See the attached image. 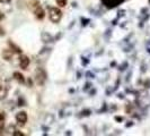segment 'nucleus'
I'll return each mask as SVG.
<instances>
[{"label": "nucleus", "mask_w": 150, "mask_h": 136, "mask_svg": "<svg viewBox=\"0 0 150 136\" xmlns=\"http://www.w3.org/2000/svg\"><path fill=\"white\" fill-rule=\"evenodd\" d=\"M35 5H34V14L36 16L37 19H43L44 18V10L42 8V6H40V3L37 1H34Z\"/></svg>", "instance_id": "nucleus-2"}, {"label": "nucleus", "mask_w": 150, "mask_h": 136, "mask_svg": "<svg viewBox=\"0 0 150 136\" xmlns=\"http://www.w3.org/2000/svg\"><path fill=\"white\" fill-rule=\"evenodd\" d=\"M16 120H17L18 125L24 126V125H25V123L27 121V113H26V112H24V111L18 112V113L16 115Z\"/></svg>", "instance_id": "nucleus-4"}, {"label": "nucleus", "mask_w": 150, "mask_h": 136, "mask_svg": "<svg viewBox=\"0 0 150 136\" xmlns=\"http://www.w3.org/2000/svg\"><path fill=\"white\" fill-rule=\"evenodd\" d=\"M7 97V89L0 84V100H3Z\"/></svg>", "instance_id": "nucleus-8"}, {"label": "nucleus", "mask_w": 150, "mask_h": 136, "mask_svg": "<svg viewBox=\"0 0 150 136\" xmlns=\"http://www.w3.org/2000/svg\"><path fill=\"white\" fill-rule=\"evenodd\" d=\"M14 135L15 136H23L24 134H23V133H20V132H15V133H14Z\"/></svg>", "instance_id": "nucleus-12"}, {"label": "nucleus", "mask_w": 150, "mask_h": 136, "mask_svg": "<svg viewBox=\"0 0 150 136\" xmlns=\"http://www.w3.org/2000/svg\"><path fill=\"white\" fill-rule=\"evenodd\" d=\"M2 18H3V15H2L1 13H0V19H2Z\"/></svg>", "instance_id": "nucleus-15"}, {"label": "nucleus", "mask_w": 150, "mask_h": 136, "mask_svg": "<svg viewBox=\"0 0 150 136\" xmlns=\"http://www.w3.org/2000/svg\"><path fill=\"white\" fill-rule=\"evenodd\" d=\"M57 3L60 6V7H64L67 5V0H57Z\"/></svg>", "instance_id": "nucleus-11"}, {"label": "nucleus", "mask_w": 150, "mask_h": 136, "mask_svg": "<svg viewBox=\"0 0 150 136\" xmlns=\"http://www.w3.org/2000/svg\"><path fill=\"white\" fill-rule=\"evenodd\" d=\"M49 17H50V21L53 22V23H59L62 17V13L59 8H49Z\"/></svg>", "instance_id": "nucleus-1"}, {"label": "nucleus", "mask_w": 150, "mask_h": 136, "mask_svg": "<svg viewBox=\"0 0 150 136\" xmlns=\"http://www.w3.org/2000/svg\"><path fill=\"white\" fill-rule=\"evenodd\" d=\"M14 78H15L18 83H24V82H25L24 76H23L20 73H18V71H15V73H14Z\"/></svg>", "instance_id": "nucleus-7"}, {"label": "nucleus", "mask_w": 150, "mask_h": 136, "mask_svg": "<svg viewBox=\"0 0 150 136\" xmlns=\"http://www.w3.org/2000/svg\"><path fill=\"white\" fill-rule=\"evenodd\" d=\"M11 51H9V50H5L3 52H2V57L6 59V60H10L11 59Z\"/></svg>", "instance_id": "nucleus-9"}, {"label": "nucleus", "mask_w": 150, "mask_h": 136, "mask_svg": "<svg viewBox=\"0 0 150 136\" xmlns=\"http://www.w3.org/2000/svg\"><path fill=\"white\" fill-rule=\"evenodd\" d=\"M10 0H0V2H2V3H8Z\"/></svg>", "instance_id": "nucleus-13"}, {"label": "nucleus", "mask_w": 150, "mask_h": 136, "mask_svg": "<svg viewBox=\"0 0 150 136\" xmlns=\"http://www.w3.org/2000/svg\"><path fill=\"white\" fill-rule=\"evenodd\" d=\"M28 65H30V59H28V57H26V56H20V58H19V66H20V68L27 69Z\"/></svg>", "instance_id": "nucleus-6"}, {"label": "nucleus", "mask_w": 150, "mask_h": 136, "mask_svg": "<svg viewBox=\"0 0 150 136\" xmlns=\"http://www.w3.org/2000/svg\"><path fill=\"white\" fill-rule=\"evenodd\" d=\"M45 78H46V75H45L44 70L41 69V68H38V69L36 70V83H37L38 85H42V84H44Z\"/></svg>", "instance_id": "nucleus-3"}, {"label": "nucleus", "mask_w": 150, "mask_h": 136, "mask_svg": "<svg viewBox=\"0 0 150 136\" xmlns=\"http://www.w3.org/2000/svg\"><path fill=\"white\" fill-rule=\"evenodd\" d=\"M3 34H5V32H3V30H2L1 27H0V35H3Z\"/></svg>", "instance_id": "nucleus-14"}, {"label": "nucleus", "mask_w": 150, "mask_h": 136, "mask_svg": "<svg viewBox=\"0 0 150 136\" xmlns=\"http://www.w3.org/2000/svg\"><path fill=\"white\" fill-rule=\"evenodd\" d=\"M9 45H10V48L13 49L14 52H17V53H20V52H22V50H20L18 47H16V45H15L13 42H10V41H9Z\"/></svg>", "instance_id": "nucleus-10"}, {"label": "nucleus", "mask_w": 150, "mask_h": 136, "mask_svg": "<svg viewBox=\"0 0 150 136\" xmlns=\"http://www.w3.org/2000/svg\"><path fill=\"white\" fill-rule=\"evenodd\" d=\"M124 0H102V2L107 7V8H114V7H118L119 5H121Z\"/></svg>", "instance_id": "nucleus-5"}]
</instances>
